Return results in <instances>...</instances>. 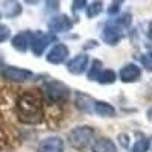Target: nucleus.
<instances>
[{"label": "nucleus", "instance_id": "f257e3e1", "mask_svg": "<svg viewBox=\"0 0 152 152\" xmlns=\"http://www.w3.org/2000/svg\"><path fill=\"white\" fill-rule=\"evenodd\" d=\"M17 116L23 123H38L43 119V105L41 100L32 93H26L17 100Z\"/></svg>", "mask_w": 152, "mask_h": 152}, {"label": "nucleus", "instance_id": "f03ea898", "mask_svg": "<svg viewBox=\"0 0 152 152\" xmlns=\"http://www.w3.org/2000/svg\"><path fill=\"white\" fill-rule=\"evenodd\" d=\"M94 129L88 125L76 126L69 132V145L76 151H84L93 143Z\"/></svg>", "mask_w": 152, "mask_h": 152}, {"label": "nucleus", "instance_id": "7ed1b4c3", "mask_svg": "<svg viewBox=\"0 0 152 152\" xmlns=\"http://www.w3.org/2000/svg\"><path fill=\"white\" fill-rule=\"evenodd\" d=\"M44 94L50 102L62 104L70 96V88L61 81H50L44 85Z\"/></svg>", "mask_w": 152, "mask_h": 152}, {"label": "nucleus", "instance_id": "20e7f679", "mask_svg": "<svg viewBox=\"0 0 152 152\" xmlns=\"http://www.w3.org/2000/svg\"><path fill=\"white\" fill-rule=\"evenodd\" d=\"M125 28L119 26V24L116 21H108L105 24V28L102 31V34H100V38H102V41H105L108 46H116L119 44L123 37H125V32H123Z\"/></svg>", "mask_w": 152, "mask_h": 152}, {"label": "nucleus", "instance_id": "39448f33", "mask_svg": "<svg viewBox=\"0 0 152 152\" xmlns=\"http://www.w3.org/2000/svg\"><path fill=\"white\" fill-rule=\"evenodd\" d=\"M56 40L55 35H50V34H43V32H35L32 34L31 38V50L35 56H41L43 52L47 49V46L50 43H53Z\"/></svg>", "mask_w": 152, "mask_h": 152}, {"label": "nucleus", "instance_id": "423d86ee", "mask_svg": "<svg viewBox=\"0 0 152 152\" xmlns=\"http://www.w3.org/2000/svg\"><path fill=\"white\" fill-rule=\"evenodd\" d=\"M2 76L5 79L12 81V82H24V81L32 79L34 73L31 70H26V69H18V67L8 66V67H3Z\"/></svg>", "mask_w": 152, "mask_h": 152}, {"label": "nucleus", "instance_id": "0eeeda50", "mask_svg": "<svg viewBox=\"0 0 152 152\" xmlns=\"http://www.w3.org/2000/svg\"><path fill=\"white\" fill-rule=\"evenodd\" d=\"M47 26L50 29V32L55 34H61V32H67L73 28V21L70 20L69 15L66 14H59V15H53L52 18L49 20Z\"/></svg>", "mask_w": 152, "mask_h": 152}, {"label": "nucleus", "instance_id": "6e6552de", "mask_svg": "<svg viewBox=\"0 0 152 152\" xmlns=\"http://www.w3.org/2000/svg\"><path fill=\"white\" fill-rule=\"evenodd\" d=\"M140 76H142V69L138 67L137 64H126L120 69L119 72V79L125 84H129V82H135L140 79Z\"/></svg>", "mask_w": 152, "mask_h": 152}, {"label": "nucleus", "instance_id": "1a4fd4ad", "mask_svg": "<svg viewBox=\"0 0 152 152\" xmlns=\"http://www.w3.org/2000/svg\"><path fill=\"white\" fill-rule=\"evenodd\" d=\"M38 152H64V142L56 135L47 137L40 142Z\"/></svg>", "mask_w": 152, "mask_h": 152}, {"label": "nucleus", "instance_id": "9d476101", "mask_svg": "<svg viewBox=\"0 0 152 152\" xmlns=\"http://www.w3.org/2000/svg\"><path fill=\"white\" fill-rule=\"evenodd\" d=\"M88 66V55L79 53L67 62V72L72 75H82Z\"/></svg>", "mask_w": 152, "mask_h": 152}, {"label": "nucleus", "instance_id": "9b49d317", "mask_svg": "<svg viewBox=\"0 0 152 152\" xmlns=\"http://www.w3.org/2000/svg\"><path fill=\"white\" fill-rule=\"evenodd\" d=\"M67 56H69V47L66 44L59 43L47 53L46 59L50 62V64H61V62H64L67 59Z\"/></svg>", "mask_w": 152, "mask_h": 152}, {"label": "nucleus", "instance_id": "f8f14e48", "mask_svg": "<svg viewBox=\"0 0 152 152\" xmlns=\"http://www.w3.org/2000/svg\"><path fill=\"white\" fill-rule=\"evenodd\" d=\"M31 38H32V32H20L12 38V47L17 52L24 53L31 47Z\"/></svg>", "mask_w": 152, "mask_h": 152}, {"label": "nucleus", "instance_id": "ddd939ff", "mask_svg": "<svg viewBox=\"0 0 152 152\" xmlns=\"http://www.w3.org/2000/svg\"><path fill=\"white\" fill-rule=\"evenodd\" d=\"M94 102H96V100L91 96L85 94V93H76V96H75L76 107H78V110H81L84 113H93Z\"/></svg>", "mask_w": 152, "mask_h": 152}, {"label": "nucleus", "instance_id": "4468645a", "mask_svg": "<svg viewBox=\"0 0 152 152\" xmlns=\"http://www.w3.org/2000/svg\"><path fill=\"white\" fill-rule=\"evenodd\" d=\"M93 111L100 117H114L116 116V108L108 102H104V100H96Z\"/></svg>", "mask_w": 152, "mask_h": 152}, {"label": "nucleus", "instance_id": "2eb2a0df", "mask_svg": "<svg viewBox=\"0 0 152 152\" xmlns=\"http://www.w3.org/2000/svg\"><path fill=\"white\" fill-rule=\"evenodd\" d=\"M93 152H117V148L114 145V142L111 138H99L93 143V148H91Z\"/></svg>", "mask_w": 152, "mask_h": 152}, {"label": "nucleus", "instance_id": "dca6fc26", "mask_svg": "<svg viewBox=\"0 0 152 152\" xmlns=\"http://www.w3.org/2000/svg\"><path fill=\"white\" fill-rule=\"evenodd\" d=\"M149 148H151V140L145 135H140L138 140H135L134 146L131 148V152H148Z\"/></svg>", "mask_w": 152, "mask_h": 152}, {"label": "nucleus", "instance_id": "f3484780", "mask_svg": "<svg viewBox=\"0 0 152 152\" xmlns=\"http://www.w3.org/2000/svg\"><path fill=\"white\" fill-rule=\"evenodd\" d=\"M102 70H104L102 69V62H100L99 59H94L91 67H90V72H88V75H87L88 81H97L100 73H102Z\"/></svg>", "mask_w": 152, "mask_h": 152}, {"label": "nucleus", "instance_id": "a211bd4d", "mask_svg": "<svg viewBox=\"0 0 152 152\" xmlns=\"http://www.w3.org/2000/svg\"><path fill=\"white\" fill-rule=\"evenodd\" d=\"M116 79H117V75L110 69H105V70H102V73H100L97 82L102 84V85H108V84H113Z\"/></svg>", "mask_w": 152, "mask_h": 152}, {"label": "nucleus", "instance_id": "6ab92c4d", "mask_svg": "<svg viewBox=\"0 0 152 152\" xmlns=\"http://www.w3.org/2000/svg\"><path fill=\"white\" fill-rule=\"evenodd\" d=\"M5 14L11 18L17 17L18 14H21V5L18 2H8L5 6Z\"/></svg>", "mask_w": 152, "mask_h": 152}, {"label": "nucleus", "instance_id": "aec40b11", "mask_svg": "<svg viewBox=\"0 0 152 152\" xmlns=\"http://www.w3.org/2000/svg\"><path fill=\"white\" fill-rule=\"evenodd\" d=\"M104 6H102V2H93L87 6V17L88 18H93V17H97L100 12H102Z\"/></svg>", "mask_w": 152, "mask_h": 152}, {"label": "nucleus", "instance_id": "412c9836", "mask_svg": "<svg viewBox=\"0 0 152 152\" xmlns=\"http://www.w3.org/2000/svg\"><path fill=\"white\" fill-rule=\"evenodd\" d=\"M140 61H142L143 67H146V70L152 72V49H149L148 53H145V55L140 56Z\"/></svg>", "mask_w": 152, "mask_h": 152}, {"label": "nucleus", "instance_id": "4be33fe9", "mask_svg": "<svg viewBox=\"0 0 152 152\" xmlns=\"http://www.w3.org/2000/svg\"><path fill=\"white\" fill-rule=\"evenodd\" d=\"M122 3H123V2H113L111 6H110L108 11H107V12H108V15H111V17H113V15H117V12H119Z\"/></svg>", "mask_w": 152, "mask_h": 152}, {"label": "nucleus", "instance_id": "5701e85b", "mask_svg": "<svg viewBox=\"0 0 152 152\" xmlns=\"http://www.w3.org/2000/svg\"><path fill=\"white\" fill-rule=\"evenodd\" d=\"M9 35H11L9 28H8V26H2V24H0V43L6 41L8 38H9Z\"/></svg>", "mask_w": 152, "mask_h": 152}, {"label": "nucleus", "instance_id": "b1692460", "mask_svg": "<svg viewBox=\"0 0 152 152\" xmlns=\"http://www.w3.org/2000/svg\"><path fill=\"white\" fill-rule=\"evenodd\" d=\"M85 5H87L85 0H76V2H73V9H75V11H78V9L84 8Z\"/></svg>", "mask_w": 152, "mask_h": 152}, {"label": "nucleus", "instance_id": "393cba45", "mask_svg": "<svg viewBox=\"0 0 152 152\" xmlns=\"http://www.w3.org/2000/svg\"><path fill=\"white\" fill-rule=\"evenodd\" d=\"M128 135H126V134H120L119 135V140H120V145L123 146V148H128Z\"/></svg>", "mask_w": 152, "mask_h": 152}, {"label": "nucleus", "instance_id": "a878e982", "mask_svg": "<svg viewBox=\"0 0 152 152\" xmlns=\"http://www.w3.org/2000/svg\"><path fill=\"white\" fill-rule=\"evenodd\" d=\"M148 37H149V40L152 41V21L149 23V28H148Z\"/></svg>", "mask_w": 152, "mask_h": 152}, {"label": "nucleus", "instance_id": "bb28decb", "mask_svg": "<svg viewBox=\"0 0 152 152\" xmlns=\"http://www.w3.org/2000/svg\"><path fill=\"white\" fill-rule=\"evenodd\" d=\"M146 116H148V120L149 122H152V107L148 110V113H146Z\"/></svg>", "mask_w": 152, "mask_h": 152}, {"label": "nucleus", "instance_id": "cd10ccee", "mask_svg": "<svg viewBox=\"0 0 152 152\" xmlns=\"http://www.w3.org/2000/svg\"><path fill=\"white\" fill-rule=\"evenodd\" d=\"M151 146H152V142H151Z\"/></svg>", "mask_w": 152, "mask_h": 152}, {"label": "nucleus", "instance_id": "c85d7f7f", "mask_svg": "<svg viewBox=\"0 0 152 152\" xmlns=\"http://www.w3.org/2000/svg\"><path fill=\"white\" fill-rule=\"evenodd\" d=\"M0 18H2V15H0Z\"/></svg>", "mask_w": 152, "mask_h": 152}]
</instances>
